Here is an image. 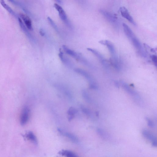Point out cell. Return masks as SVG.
Wrapping results in <instances>:
<instances>
[{
  "mask_svg": "<svg viewBox=\"0 0 157 157\" xmlns=\"http://www.w3.org/2000/svg\"><path fill=\"white\" fill-rule=\"evenodd\" d=\"M124 32L129 40L131 41L139 54L144 57L146 56V54L139 40L129 27L126 24H123Z\"/></svg>",
  "mask_w": 157,
  "mask_h": 157,
  "instance_id": "1",
  "label": "cell"
},
{
  "mask_svg": "<svg viewBox=\"0 0 157 157\" xmlns=\"http://www.w3.org/2000/svg\"><path fill=\"white\" fill-rule=\"evenodd\" d=\"M99 42L101 44L107 46L111 55L110 59L111 63L114 64L119 63L118 59L113 44L110 41L107 40H101Z\"/></svg>",
  "mask_w": 157,
  "mask_h": 157,
  "instance_id": "2",
  "label": "cell"
},
{
  "mask_svg": "<svg viewBox=\"0 0 157 157\" xmlns=\"http://www.w3.org/2000/svg\"><path fill=\"white\" fill-rule=\"evenodd\" d=\"M100 12L108 21L115 25H117V18L112 13L104 10H100Z\"/></svg>",
  "mask_w": 157,
  "mask_h": 157,
  "instance_id": "3",
  "label": "cell"
},
{
  "mask_svg": "<svg viewBox=\"0 0 157 157\" xmlns=\"http://www.w3.org/2000/svg\"><path fill=\"white\" fill-rule=\"evenodd\" d=\"M120 11L122 17L126 19L132 24L134 25H136L135 22L126 7L124 6L120 7Z\"/></svg>",
  "mask_w": 157,
  "mask_h": 157,
  "instance_id": "4",
  "label": "cell"
},
{
  "mask_svg": "<svg viewBox=\"0 0 157 157\" xmlns=\"http://www.w3.org/2000/svg\"><path fill=\"white\" fill-rule=\"evenodd\" d=\"M30 110L28 107H25L22 110L20 117V123L22 125L25 124L29 119Z\"/></svg>",
  "mask_w": 157,
  "mask_h": 157,
  "instance_id": "5",
  "label": "cell"
},
{
  "mask_svg": "<svg viewBox=\"0 0 157 157\" xmlns=\"http://www.w3.org/2000/svg\"><path fill=\"white\" fill-rule=\"evenodd\" d=\"M87 49L88 50L94 54L98 59L101 62L102 64H103L105 67H108V63H107L104 57L100 52L95 49L90 48H88Z\"/></svg>",
  "mask_w": 157,
  "mask_h": 157,
  "instance_id": "6",
  "label": "cell"
},
{
  "mask_svg": "<svg viewBox=\"0 0 157 157\" xmlns=\"http://www.w3.org/2000/svg\"><path fill=\"white\" fill-rule=\"evenodd\" d=\"M54 6L58 12L61 19L66 23H68L67 14L62 7L56 3L54 4Z\"/></svg>",
  "mask_w": 157,
  "mask_h": 157,
  "instance_id": "7",
  "label": "cell"
},
{
  "mask_svg": "<svg viewBox=\"0 0 157 157\" xmlns=\"http://www.w3.org/2000/svg\"><path fill=\"white\" fill-rule=\"evenodd\" d=\"M74 70L75 71L82 75L87 79L89 82L90 85L95 83L90 75L85 71L79 68H75Z\"/></svg>",
  "mask_w": 157,
  "mask_h": 157,
  "instance_id": "8",
  "label": "cell"
},
{
  "mask_svg": "<svg viewBox=\"0 0 157 157\" xmlns=\"http://www.w3.org/2000/svg\"><path fill=\"white\" fill-rule=\"evenodd\" d=\"M20 17L27 28L30 30H33L32 21L30 18L27 15L21 13Z\"/></svg>",
  "mask_w": 157,
  "mask_h": 157,
  "instance_id": "9",
  "label": "cell"
},
{
  "mask_svg": "<svg viewBox=\"0 0 157 157\" xmlns=\"http://www.w3.org/2000/svg\"><path fill=\"white\" fill-rule=\"evenodd\" d=\"M62 48L64 51L68 54L74 58L79 59L80 56L78 54L73 50L68 48L65 45H63Z\"/></svg>",
  "mask_w": 157,
  "mask_h": 157,
  "instance_id": "10",
  "label": "cell"
},
{
  "mask_svg": "<svg viewBox=\"0 0 157 157\" xmlns=\"http://www.w3.org/2000/svg\"><path fill=\"white\" fill-rule=\"evenodd\" d=\"M59 153L66 157H78L75 153L69 150H62Z\"/></svg>",
  "mask_w": 157,
  "mask_h": 157,
  "instance_id": "11",
  "label": "cell"
},
{
  "mask_svg": "<svg viewBox=\"0 0 157 157\" xmlns=\"http://www.w3.org/2000/svg\"><path fill=\"white\" fill-rule=\"evenodd\" d=\"M77 112L78 110L76 108L73 107H70L67 111L69 121H70L72 120Z\"/></svg>",
  "mask_w": 157,
  "mask_h": 157,
  "instance_id": "12",
  "label": "cell"
},
{
  "mask_svg": "<svg viewBox=\"0 0 157 157\" xmlns=\"http://www.w3.org/2000/svg\"><path fill=\"white\" fill-rule=\"evenodd\" d=\"M59 131H60V132L62 133L65 136L68 137L72 141L75 143H77L78 142V140L77 137L72 134L69 132H62L60 130H59Z\"/></svg>",
  "mask_w": 157,
  "mask_h": 157,
  "instance_id": "13",
  "label": "cell"
},
{
  "mask_svg": "<svg viewBox=\"0 0 157 157\" xmlns=\"http://www.w3.org/2000/svg\"><path fill=\"white\" fill-rule=\"evenodd\" d=\"M143 133L144 135L146 138L151 141L153 145L154 146H155V145H156V142L155 141L154 137L148 131L144 130L143 132Z\"/></svg>",
  "mask_w": 157,
  "mask_h": 157,
  "instance_id": "14",
  "label": "cell"
},
{
  "mask_svg": "<svg viewBox=\"0 0 157 157\" xmlns=\"http://www.w3.org/2000/svg\"><path fill=\"white\" fill-rule=\"evenodd\" d=\"M27 138L36 144H37L38 142L36 136L32 132H29L26 135Z\"/></svg>",
  "mask_w": 157,
  "mask_h": 157,
  "instance_id": "15",
  "label": "cell"
},
{
  "mask_svg": "<svg viewBox=\"0 0 157 157\" xmlns=\"http://www.w3.org/2000/svg\"><path fill=\"white\" fill-rule=\"evenodd\" d=\"M81 109L83 113L89 117H92V114L91 111L86 108L82 106Z\"/></svg>",
  "mask_w": 157,
  "mask_h": 157,
  "instance_id": "16",
  "label": "cell"
},
{
  "mask_svg": "<svg viewBox=\"0 0 157 157\" xmlns=\"http://www.w3.org/2000/svg\"><path fill=\"white\" fill-rule=\"evenodd\" d=\"M82 95L84 99L88 102H90L91 99L87 92L85 90H83L82 92Z\"/></svg>",
  "mask_w": 157,
  "mask_h": 157,
  "instance_id": "17",
  "label": "cell"
},
{
  "mask_svg": "<svg viewBox=\"0 0 157 157\" xmlns=\"http://www.w3.org/2000/svg\"><path fill=\"white\" fill-rule=\"evenodd\" d=\"M47 19L48 21L52 26L56 30V31H58V29L57 27L52 20L49 17H48Z\"/></svg>",
  "mask_w": 157,
  "mask_h": 157,
  "instance_id": "18",
  "label": "cell"
},
{
  "mask_svg": "<svg viewBox=\"0 0 157 157\" xmlns=\"http://www.w3.org/2000/svg\"><path fill=\"white\" fill-rule=\"evenodd\" d=\"M59 56L61 60L63 63H66V60L63 57V53L61 49H59Z\"/></svg>",
  "mask_w": 157,
  "mask_h": 157,
  "instance_id": "19",
  "label": "cell"
},
{
  "mask_svg": "<svg viewBox=\"0 0 157 157\" xmlns=\"http://www.w3.org/2000/svg\"><path fill=\"white\" fill-rule=\"evenodd\" d=\"M150 57L153 62L156 66L157 64L156 56L155 55H152Z\"/></svg>",
  "mask_w": 157,
  "mask_h": 157,
  "instance_id": "20",
  "label": "cell"
},
{
  "mask_svg": "<svg viewBox=\"0 0 157 157\" xmlns=\"http://www.w3.org/2000/svg\"><path fill=\"white\" fill-rule=\"evenodd\" d=\"M146 119L148 122V125L151 127H153L154 126V124L152 121L149 119L147 117Z\"/></svg>",
  "mask_w": 157,
  "mask_h": 157,
  "instance_id": "21",
  "label": "cell"
},
{
  "mask_svg": "<svg viewBox=\"0 0 157 157\" xmlns=\"http://www.w3.org/2000/svg\"><path fill=\"white\" fill-rule=\"evenodd\" d=\"M39 33L42 36H43L45 35V33L43 29H41L40 30Z\"/></svg>",
  "mask_w": 157,
  "mask_h": 157,
  "instance_id": "22",
  "label": "cell"
}]
</instances>
